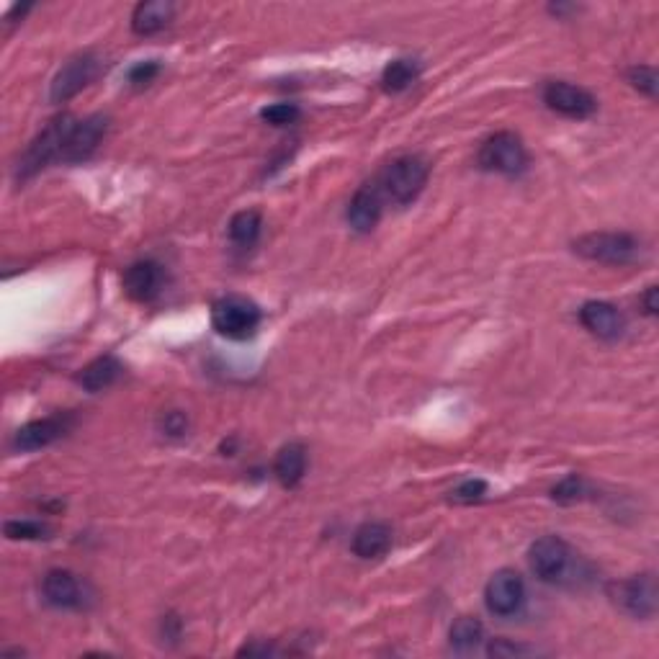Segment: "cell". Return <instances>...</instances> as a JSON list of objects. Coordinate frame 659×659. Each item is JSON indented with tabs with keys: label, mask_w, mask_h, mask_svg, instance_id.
Wrapping results in <instances>:
<instances>
[{
	"label": "cell",
	"mask_w": 659,
	"mask_h": 659,
	"mask_svg": "<svg viewBox=\"0 0 659 659\" xmlns=\"http://www.w3.org/2000/svg\"><path fill=\"white\" fill-rule=\"evenodd\" d=\"M75 119L73 116H57V119H52L44 127V132L39 134L37 140L31 142L29 147H26V152L21 155L19 160V168H16V176L21 178V181H26V178L37 176L39 170L44 168V165H49L52 160H60L62 155V147H65V140L67 134H70V129H73Z\"/></svg>",
	"instance_id": "cell-2"
},
{
	"label": "cell",
	"mask_w": 659,
	"mask_h": 659,
	"mask_svg": "<svg viewBox=\"0 0 659 659\" xmlns=\"http://www.w3.org/2000/svg\"><path fill=\"white\" fill-rule=\"evenodd\" d=\"M70 425H73L70 415H55V418L26 423L24 428H19V433L13 436V448H16V451H39V448H47L49 443L60 441L67 430H70Z\"/></svg>",
	"instance_id": "cell-13"
},
{
	"label": "cell",
	"mask_w": 659,
	"mask_h": 659,
	"mask_svg": "<svg viewBox=\"0 0 659 659\" xmlns=\"http://www.w3.org/2000/svg\"><path fill=\"white\" fill-rule=\"evenodd\" d=\"M482 636H484V626L482 621L474 616L456 618L451 631H448L451 647H454L456 652H469V649H474L479 641H482Z\"/></svg>",
	"instance_id": "cell-23"
},
{
	"label": "cell",
	"mask_w": 659,
	"mask_h": 659,
	"mask_svg": "<svg viewBox=\"0 0 659 659\" xmlns=\"http://www.w3.org/2000/svg\"><path fill=\"white\" fill-rule=\"evenodd\" d=\"M307 472V451L302 443H289L279 451L276 461H273V474L284 487H297Z\"/></svg>",
	"instance_id": "cell-19"
},
{
	"label": "cell",
	"mask_w": 659,
	"mask_h": 659,
	"mask_svg": "<svg viewBox=\"0 0 659 659\" xmlns=\"http://www.w3.org/2000/svg\"><path fill=\"white\" fill-rule=\"evenodd\" d=\"M173 13H176V6H173V3H165V0H147V3H140L132 13L134 34H140V37L158 34V31H163L165 26L170 24Z\"/></svg>",
	"instance_id": "cell-18"
},
{
	"label": "cell",
	"mask_w": 659,
	"mask_h": 659,
	"mask_svg": "<svg viewBox=\"0 0 659 659\" xmlns=\"http://www.w3.org/2000/svg\"><path fill=\"white\" fill-rule=\"evenodd\" d=\"M430 168L418 155H402L394 163L387 165V170L381 173L379 188L384 199H389L397 206H407L423 194L425 183H428Z\"/></svg>",
	"instance_id": "cell-1"
},
{
	"label": "cell",
	"mask_w": 659,
	"mask_h": 659,
	"mask_svg": "<svg viewBox=\"0 0 659 659\" xmlns=\"http://www.w3.org/2000/svg\"><path fill=\"white\" fill-rule=\"evenodd\" d=\"M212 325L224 338L248 340L260 325V309L245 297H224L212 307Z\"/></svg>",
	"instance_id": "cell-4"
},
{
	"label": "cell",
	"mask_w": 659,
	"mask_h": 659,
	"mask_svg": "<svg viewBox=\"0 0 659 659\" xmlns=\"http://www.w3.org/2000/svg\"><path fill=\"white\" fill-rule=\"evenodd\" d=\"M381 209H384V194H381L379 181L366 183L358 188L348 204V224L356 232H371L379 224Z\"/></svg>",
	"instance_id": "cell-14"
},
{
	"label": "cell",
	"mask_w": 659,
	"mask_h": 659,
	"mask_svg": "<svg viewBox=\"0 0 659 659\" xmlns=\"http://www.w3.org/2000/svg\"><path fill=\"white\" fill-rule=\"evenodd\" d=\"M644 309H647V315H657V289L654 286H649L644 294Z\"/></svg>",
	"instance_id": "cell-32"
},
{
	"label": "cell",
	"mask_w": 659,
	"mask_h": 659,
	"mask_svg": "<svg viewBox=\"0 0 659 659\" xmlns=\"http://www.w3.org/2000/svg\"><path fill=\"white\" fill-rule=\"evenodd\" d=\"M523 600H526V585H523V577L513 572V569L495 572L490 582H487V587H484L487 611L500 618L515 616L523 608Z\"/></svg>",
	"instance_id": "cell-7"
},
{
	"label": "cell",
	"mask_w": 659,
	"mask_h": 659,
	"mask_svg": "<svg viewBox=\"0 0 659 659\" xmlns=\"http://www.w3.org/2000/svg\"><path fill=\"white\" fill-rule=\"evenodd\" d=\"M160 62L158 60H147V62H137V65L132 67L127 73V80L134 85V88H145V85H150L152 80L158 78L160 75Z\"/></svg>",
	"instance_id": "cell-27"
},
{
	"label": "cell",
	"mask_w": 659,
	"mask_h": 659,
	"mask_svg": "<svg viewBox=\"0 0 659 659\" xmlns=\"http://www.w3.org/2000/svg\"><path fill=\"white\" fill-rule=\"evenodd\" d=\"M260 116L273 124V127H286V124H294L299 119V109L294 103H273L268 109L260 111Z\"/></svg>",
	"instance_id": "cell-25"
},
{
	"label": "cell",
	"mask_w": 659,
	"mask_h": 659,
	"mask_svg": "<svg viewBox=\"0 0 659 659\" xmlns=\"http://www.w3.org/2000/svg\"><path fill=\"white\" fill-rule=\"evenodd\" d=\"M121 376V363L114 356H101L91 361L78 374V384L88 392H103L109 389L116 379Z\"/></svg>",
	"instance_id": "cell-20"
},
{
	"label": "cell",
	"mask_w": 659,
	"mask_h": 659,
	"mask_svg": "<svg viewBox=\"0 0 659 659\" xmlns=\"http://www.w3.org/2000/svg\"><path fill=\"white\" fill-rule=\"evenodd\" d=\"M580 495H582V479L577 477V474H572V477L564 479L557 490H554V500H559V502H575Z\"/></svg>",
	"instance_id": "cell-29"
},
{
	"label": "cell",
	"mask_w": 659,
	"mask_h": 659,
	"mask_svg": "<svg viewBox=\"0 0 659 659\" xmlns=\"http://www.w3.org/2000/svg\"><path fill=\"white\" fill-rule=\"evenodd\" d=\"M8 539L13 541H39L47 539V526L39 520H8L3 526Z\"/></svg>",
	"instance_id": "cell-24"
},
{
	"label": "cell",
	"mask_w": 659,
	"mask_h": 659,
	"mask_svg": "<svg viewBox=\"0 0 659 659\" xmlns=\"http://www.w3.org/2000/svg\"><path fill=\"white\" fill-rule=\"evenodd\" d=\"M420 75V65L415 60H394L384 67L381 73V85L389 93H402L407 91Z\"/></svg>",
	"instance_id": "cell-21"
},
{
	"label": "cell",
	"mask_w": 659,
	"mask_h": 659,
	"mask_svg": "<svg viewBox=\"0 0 659 659\" xmlns=\"http://www.w3.org/2000/svg\"><path fill=\"white\" fill-rule=\"evenodd\" d=\"M487 495V482L484 479H466L451 492V500L456 502H477Z\"/></svg>",
	"instance_id": "cell-28"
},
{
	"label": "cell",
	"mask_w": 659,
	"mask_h": 659,
	"mask_svg": "<svg viewBox=\"0 0 659 659\" xmlns=\"http://www.w3.org/2000/svg\"><path fill=\"white\" fill-rule=\"evenodd\" d=\"M165 273L155 260H137L124 271V291L134 302H152L163 291Z\"/></svg>",
	"instance_id": "cell-12"
},
{
	"label": "cell",
	"mask_w": 659,
	"mask_h": 659,
	"mask_svg": "<svg viewBox=\"0 0 659 659\" xmlns=\"http://www.w3.org/2000/svg\"><path fill=\"white\" fill-rule=\"evenodd\" d=\"M544 103L551 111L569 116V119H587L598 109V101L590 91L580 88V85L564 83V80H554L544 88Z\"/></svg>",
	"instance_id": "cell-10"
},
{
	"label": "cell",
	"mask_w": 659,
	"mask_h": 659,
	"mask_svg": "<svg viewBox=\"0 0 659 659\" xmlns=\"http://www.w3.org/2000/svg\"><path fill=\"white\" fill-rule=\"evenodd\" d=\"M479 165L502 176H520L528 168V152L515 134L500 132L482 145Z\"/></svg>",
	"instance_id": "cell-5"
},
{
	"label": "cell",
	"mask_w": 659,
	"mask_h": 659,
	"mask_svg": "<svg viewBox=\"0 0 659 659\" xmlns=\"http://www.w3.org/2000/svg\"><path fill=\"white\" fill-rule=\"evenodd\" d=\"M580 322L603 340H616L623 333V315L608 302H587L580 309Z\"/></svg>",
	"instance_id": "cell-16"
},
{
	"label": "cell",
	"mask_w": 659,
	"mask_h": 659,
	"mask_svg": "<svg viewBox=\"0 0 659 659\" xmlns=\"http://www.w3.org/2000/svg\"><path fill=\"white\" fill-rule=\"evenodd\" d=\"M392 546V531L384 523H363L356 533H353L351 549L356 557L361 559H379L384 557Z\"/></svg>",
	"instance_id": "cell-17"
},
{
	"label": "cell",
	"mask_w": 659,
	"mask_h": 659,
	"mask_svg": "<svg viewBox=\"0 0 659 659\" xmlns=\"http://www.w3.org/2000/svg\"><path fill=\"white\" fill-rule=\"evenodd\" d=\"M42 595L55 608H80L83 605V585L78 577L67 569H49L42 580Z\"/></svg>",
	"instance_id": "cell-15"
},
{
	"label": "cell",
	"mask_w": 659,
	"mask_h": 659,
	"mask_svg": "<svg viewBox=\"0 0 659 659\" xmlns=\"http://www.w3.org/2000/svg\"><path fill=\"white\" fill-rule=\"evenodd\" d=\"M629 80H631V85H634L636 91H641L644 96H649V98L657 96V83H659V80H657V70H654V67H647V65L634 67V70L629 73Z\"/></svg>",
	"instance_id": "cell-26"
},
{
	"label": "cell",
	"mask_w": 659,
	"mask_h": 659,
	"mask_svg": "<svg viewBox=\"0 0 659 659\" xmlns=\"http://www.w3.org/2000/svg\"><path fill=\"white\" fill-rule=\"evenodd\" d=\"M98 73V60L93 55H78L62 67L60 73L52 80V91L49 98L55 103H65L73 96H78L85 85L91 83Z\"/></svg>",
	"instance_id": "cell-11"
},
{
	"label": "cell",
	"mask_w": 659,
	"mask_h": 659,
	"mask_svg": "<svg viewBox=\"0 0 659 659\" xmlns=\"http://www.w3.org/2000/svg\"><path fill=\"white\" fill-rule=\"evenodd\" d=\"M611 595L618 608L634 618H652L654 613H657L659 593L657 580H654L652 572L618 582V585H613Z\"/></svg>",
	"instance_id": "cell-6"
},
{
	"label": "cell",
	"mask_w": 659,
	"mask_h": 659,
	"mask_svg": "<svg viewBox=\"0 0 659 659\" xmlns=\"http://www.w3.org/2000/svg\"><path fill=\"white\" fill-rule=\"evenodd\" d=\"M109 129V119L103 114H93L83 121H75L62 147V163H83L98 150L103 134Z\"/></svg>",
	"instance_id": "cell-9"
},
{
	"label": "cell",
	"mask_w": 659,
	"mask_h": 659,
	"mask_svg": "<svg viewBox=\"0 0 659 659\" xmlns=\"http://www.w3.org/2000/svg\"><path fill=\"white\" fill-rule=\"evenodd\" d=\"M569 559H572V551H569V546L559 536H544L528 551L533 575L539 577L541 582L564 580L569 569Z\"/></svg>",
	"instance_id": "cell-8"
},
{
	"label": "cell",
	"mask_w": 659,
	"mask_h": 659,
	"mask_svg": "<svg viewBox=\"0 0 659 659\" xmlns=\"http://www.w3.org/2000/svg\"><path fill=\"white\" fill-rule=\"evenodd\" d=\"M165 433H168V436H181V433H186V418H183L181 412H168V415H165Z\"/></svg>",
	"instance_id": "cell-31"
},
{
	"label": "cell",
	"mask_w": 659,
	"mask_h": 659,
	"mask_svg": "<svg viewBox=\"0 0 659 659\" xmlns=\"http://www.w3.org/2000/svg\"><path fill=\"white\" fill-rule=\"evenodd\" d=\"M575 253L595 263L626 266L639 255V240L629 232H593L575 242Z\"/></svg>",
	"instance_id": "cell-3"
},
{
	"label": "cell",
	"mask_w": 659,
	"mask_h": 659,
	"mask_svg": "<svg viewBox=\"0 0 659 659\" xmlns=\"http://www.w3.org/2000/svg\"><path fill=\"white\" fill-rule=\"evenodd\" d=\"M487 654H490V657H518V654H528V649L518 647V644H508L505 639H500V641H492Z\"/></svg>",
	"instance_id": "cell-30"
},
{
	"label": "cell",
	"mask_w": 659,
	"mask_h": 659,
	"mask_svg": "<svg viewBox=\"0 0 659 659\" xmlns=\"http://www.w3.org/2000/svg\"><path fill=\"white\" fill-rule=\"evenodd\" d=\"M260 230H263V219H260V212H255V209L237 212L230 219V237L240 248H253L260 237Z\"/></svg>",
	"instance_id": "cell-22"
}]
</instances>
